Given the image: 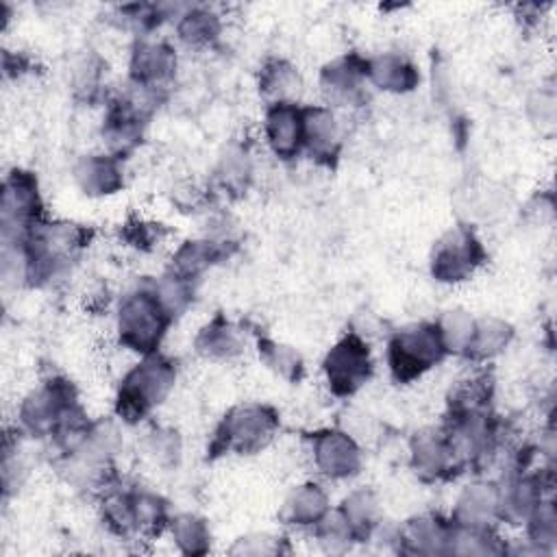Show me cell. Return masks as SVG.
I'll return each instance as SVG.
<instances>
[{"instance_id": "1", "label": "cell", "mask_w": 557, "mask_h": 557, "mask_svg": "<svg viewBox=\"0 0 557 557\" xmlns=\"http://www.w3.org/2000/svg\"><path fill=\"white\" fill-rule=\"evenodd\" d=\"M172 322V315L157 298L152 283L128 292L117 309V333L122 346L152 355Z\"/></svg>"}, {"instance_id": "2", "label": "cell", "mask_w": 557, "mask_h": 557, "mask_svg": "<svg viewBox=\"0 0 557 557\" xmlns=\"http://www.w3.org/2000/svg\"><path fill=\"white\" fill-rule=\"evenodd\" d=\"M174 379L176 372L168 359L159 355H146V359L137 363L120 385L117 413L122 420L137 422L148 416L170 394Z\"/></svg>"}, {"instance_id": "3", "label": "cell", "mask_w": 557, "mask_h": 557, "mask_svg": "<svg viewBox=\"0 0 557 557\" xmlns=\"http://www.w3.org/2000/svg\"><path fill=\"white\" fill-rule=\"evenodd\" d=\"M446 355L437 324H413L389 339L387 361L396 381H413Z\"/></svg>"}, {"instance_id": "4", "label": "cell", "mask_w": 557, "mask_h": 557, "mask_svg": "<svg viewBox=\"0 0 557 557\" xmlns=\"http://www.w3.org/2000/svg\"><path fill=\"white\" fill-rule=\"evenodd\" d=\"M278 426V418L270 407L242 405L235 407L222 422L215 444L222 450H235L239 455L257 453L263 448Z\"/></svg>"}, {"instance_id": "5", "label": "cell", "mask_w": 557, "mask_h": 557, "mask_svg": "<svg viewBox=\"0 0 557 557\" xmlns=\"http://www.w3.org/2000/svg\"><path fill=\"white\" fill-rule=\"evenodd\" d=\"M372 374V361L366 339L350 333L339 339L324 359V376L335 396L355 394Z\"/></svg>"}, {"instance_id": "6", "label": "cell", "mask_w": 557, "mask_h": 557, "mask_svg": "<svg viewBox=\"0 0 557 557\" xmlns=\"http://www.w3.org/2000/svg\"><path fill=\"white\" fill-rule=\"evenodd\" d=\"M483 250L479 239L468 228L448 231L433 250V274L440 281L457 283L466 281L481 263Z\"/></svg>"}, {"instance_id": "7", "label": "cell", "mask_w": 557, "mask_h": 557, "mask_svg": "<svg viewBox=\"0 0 557 557\" xmlns=\"http://www.w3.org/2000/svg\"><path fill=\"white\" fill-rule=\"evenodd\" d=\"M313 463L331 479H346L357 474L361 453L350 433L322 431L313 437Z\"/></svg>"}, {"instance_id": "8", "label": "cell", "mask_w": 557, "mask_h": 557, "mask_svg": "<svg viewBox=\"0 0 557 557\" xmlns=\"http://www.w3.org/2000/svg\"><path fill=\"white\" fill-rule=\"evenodd\" d=\"M176 70V54L163 41H141L131 57V78L135 85L157 89Z\"/></svg>"}, {"instance_id": "9", "label": "cell", "mask_w": 557, "mask_h": 557, "mask_svg": "<svg viewBox=\"0 0 557 557\" xmlns=\"http://www.w3.org/2000/svg\"><path fill=\"white\" fill-rule=\"evenodd\" d=\"M265 137L278 157H296L302 146V109L294 102L272 104L265 115Z\"/></svg>"}, {"instance_id": "10", "label": "cell", "mask_w": 557, "mask_h": 557, "mask_svg": "<svg viewBox=\"0 0 557 557\" xmlns=\"http://www.w3.org/2000/svg\"><path fill=\"white\" fill-rule=\"evenodd\" d=\"M37 209H39V198H37L35 181L24 172H15V176L4 185V200H2L4 231H9L11 224H17V228H33L30 224H37Z\"/></svg>"}, {"instance_id": "11", "label": "cell", "mask_w": 557, "mask_h": 557, "mask_svg": "<svg viewBox=\"0 0 557 557\" xmlns=\"http://www.w3.org/2000/svg\"><path fill=\"white\" fill-rule=\"evenodd\" d=\"M542 500V479L520 474L505 483V487H498V518L520 524L527 522L531 511Z\"/></svg>"}, {"instance_id": "12", "label": "cell", "mask_w": 557, "mask_h": 557, "mask_svg": "<svg viewBox=\"0 0 557 557\" xmlns=\"http://www.w3.org/2000/svg\"><path fill=\"white\" fill-rule=\"evenodd\" d=\"M302 146H307L315 159H333L337 154L339 131L331 109H302Z\"/></svg>"}, {"instance_id": "13", "label": "cell", "mask_w": 557, "mask_h": 557, "mask_svg": "<svg viewBox=\"0 0 557 557\" xmlns=\"http://www.w3.org/2000/svg\"><path fill=\"white\" fill-rule=\"evenodd\" d=\"M76 183L85 194L104 196L113 194L122 185V168L115 154H89L74 168Z\"/></svg>"}, {"instance_id": "14", "label": "cell", "mask_w": 557, "mask_h": 557, "mask_svg": "<svg viewBox=\"0 0 557 557\" xmlns=\"http://www.w3.org/2000/svg\"><path fill=\"white\" fill-rule=\"evenodd\" d=\"M411 461L416 472L424 479L440 476L457 463L453 457L450 444L446 440V433H437V431H424L413 437Z\"/></svg>"}, {"instance_id": "15", "label": "cell", "mask_w": 557, "mask_h": 557, "mask_svg": "<svg viewBox=\"0 0 557 557\" xmlns=\"http://www.w3.org/2000/svg\"><path fill=\"white\" fill-rule=\"evenodd\" d=\"M457 527H490L498 518V487L494 485H468L455 507Z\"/></svg>"}, {"instance_id": "16", "label": "cell", "mask_w": 557, "mask_h": 557, "mask_svg": "<svg viewBox=\"0 0 557 557\" xmlns=\"http://www.w3.org/2000/svg\"><path fill=\"white\" fill-rule=\"evenodd\" d=\"M366 76L385 91H409L418 83L416 67L400 54H379L366 61Z\"/></svg>"}, {"instance_id": "17", "label": "cell", "mask_w": 557, "mask_h": 557, "mask_svg": "<svg viewBox=\"0 0 557 557\" xmlns=\"http://www.w3.org/2000/svg\"><path fill=\"white\" fill-rule=\"evenodd\" d=\"M363 78L366 61H359L357 57H342L324 67L320 83L331 100L348 102L359 94Z\"/></svg>"}, {"instance_id": "18", "label": "cell", "mask_w": 557, "mask_h": 557, "mask_svg": "<svg viewBox=\"0 0 557 557\" xmlns=\"http://www.w3.org/2000/svg\"><path fill=\"white\" fill-rule=\"evenodd\" d=\"M450 527H446L437 516H420L407 522L398 531V540L411 553H446Z\"/></svg>"}, {"instance_id": "19", "label": "cell", "mask_w": 557, "mask_h": 557, "mask_svg": "<svg viewBox=\"0 0 557 557\" xmlns=\"http://www.w3.org/2000/svg\"><path fill=\"white\" fill-rule=\"evenodd\" d=\"M326 511H329V498H326L324 490L315 483H305L287 496L281 516L289 524H298V527L313 524L315 527V522H320Z\"/></svg>"}, {"instance_id": "20", "label": "cell", "mask_w": 557, "mask_h": 557, "mask_svg": "<svg viewBox=\"0 0 557 557\" xmlns=\"http://www.w3.org/2000/svg\"><path fill=\"white\" fill-rule=\"evenodd\" d=\"M513 329L498 318H481L474 320V331L468 344L466 355L472 359H492L494 355L503 352L507 348V344L511 342Z\"/></svg>"}, {"instance_id": "21", "label": "cell", "mask_w": 557, "mask_h": 557, "mask_svg": "<svg viewBox=\"0 0 557 557\" xmlns=\"http://www.w3.org/2000/svg\"><path fill=\"white\" fill-rule=\"evenodd\" d=\"M198 352L211 359H231L244 346L239 331L222 315L213 318L196 337Z\"/></svg>"}, {"instance_id": "22", "label": "cell", "mask_w": 557, "mask_h": 557, "mask_svg": "<svg viewBox=\"0 0 557 557\" xmlns=\"http://www.w3.org/2000/svg\"><path fill=\"white\" fill-rule=\"evenodd\" d=\"M222 257L220 244L209 239H194L185 242L178 252L174 255V274L191 281L202 270H207L211 263H215Z\"/></svg>"}, {"instance_id": "23", "label": "cell", "mask_w": 557, "mask_h": 557, "mask_svg": "<svg viewBox=\"0 0 557 557\" xmlns=\"http://www.w3.org/2000/svg\"><path fill=\"white\" fill-rule=\"evenodd\" d=\"M259 87L263 91V96L272 98V104L278 102H289V98L298 91L300 81L296 70L285 63V61H270L263 70H261V81Z\"/></svg>"}, {"instance_id": "24", "label": "cell", "mask_w": 557, "mask_h": 557, "mask_svg": "<svg viewBox=\"0 0 557 557\" xmlns=\"http://www.w3.org/2000/svg\"><path fill=\"white\" fill-rule=\"evenodd\" d=\"M220 33V20L218 15L205 11V9H191L185 15H181L178 22V37L185 46H207L211 44Z\"/></svg>"}, {"instance_id": "25", "label": "cell", "mask_w": 557, "mask_h": 557, "mask_svg": "<svg viewBox=\"0 0 557 557\" xmlns=\"http://www.w3.org/2000/svg\"><path fill=\"white\" fill-rule=\"evenodd\" d=\"M339 513L346 518L350 529L355 531V537H363L372 531L374 518H376V498L368 490H355L350 492L344 503Z\"/></svg>"}, {"instance_id": "26", "label": "cell", "mask_w": 557, "mask_h": 557, "mask_svg": "<svg viewBox=\"0 0 557 557\" xmlns=\"http://www.w3.org/2000/svg\"><path fill=\"white\" fill-rule=\"evenodd\" d=\"M131 505H133L135 531H144V533L161 531V527L168 520V507L157 494L131 492Z\"/></svg>"}, {"instance_id": "27", "label": "cell", "mask_w": 557, "mask_h": 557, "mask_svg": "<svg viewBox=\"0 0 557 557\" xmlns=\"http://www.w3.org/2000/svg\"><path fill=\"white\" fill-rule=\"evenodd\" d=\"M437 331L446 352H466L474 331V320L466 311H448L437 322Z\"/></svg>"}, {"instance_id": "28", "label": "cell", "mask_w": 557, "mask_h": 557, "mask_svg": "<svg viewBox=\"0 0 557 557\" xmlns=\"http://www.w3.org/2000/svg\"><path fill=\"white\" fill-rule=\"evenodd\" d=\"M172 535L183 553L198 555L209 548V529L205 520L191 513H185L172 520Z\"/></svg>"}, {"instance_id": "29", "label": "cell", "mask_w": 557, "mask_h": 557, "mask_svg": "<svg viewBox=\"0 0 557 557\" xmlns=\"http://www.w3.org/2000/svg\"><path fill=\"white\" fill-rule=\"evenodd\" d=\"M529 524V542L535 550H548L557 540V513L550 500H540V505L527 518Z\"/></svg>"}, {"instance_id": "30", "label": "cell", "mask_w": 557, "mask_h": 557, "mask_svg": "<svg viewBox=\"0 0 557 557\" xmlns=\"http://www.w3.org/2000/svg\"><path fill=\"white\" fill-rule=\"evenodd\" d=\"M259 357L268 363V368H272L276 374H281L289 381L298 379L300 372H302L300 355L294 348L285 346V344L263 339V342H259Z\"/></svg>"}, {"instance_id": "31", "label": "cell", "mask_w": 557, "mask_h": 557, "mask_svg": "<svg viewBox=\"0 0 557 557\" xmlns=\"http://www.w3.org/2000/svg\"><path fill=\"white\" fill-rule=\"evenodd\" d=\"M218 176L226 189H244L250 178V159L246 150L237 146L228 148L220 159Z\"/></svg>"}, {"instance_id": "32", "label": "cell", "mask_w": 557, "mask_h": 557, "mask_svg": "<svg viewBox=\"0 0 557 557\" xmlns=\"http://www.w3.org/2000/svg\"><path fill=\"white\" fill-rule=\"evenodd\" d=\"M178 437L176 433L172 431H154L150 433V440H148V453L152 455V459L161 466L165 463H172L176 457H178Z\"/></svg>"}]
</instances>
